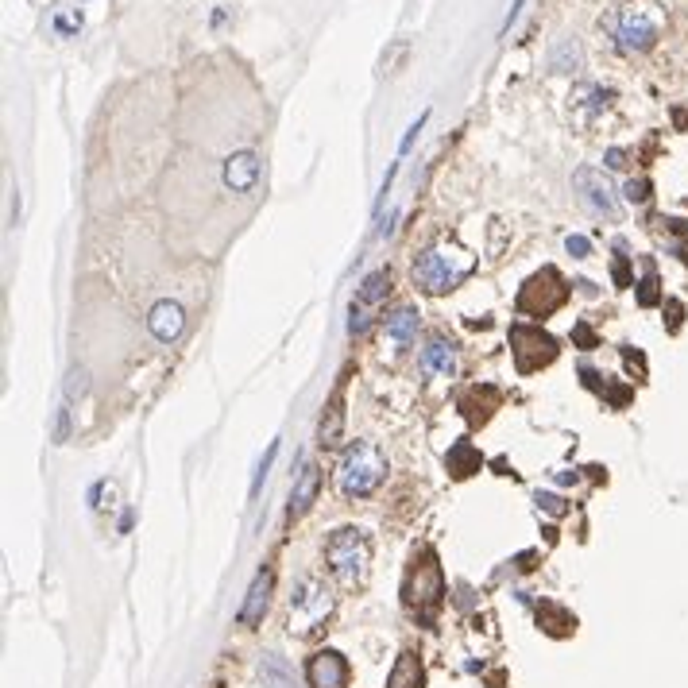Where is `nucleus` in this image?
I'll list each match as a JSON object with an SVG mask.
<instances>
[{"label":"nucleus","mask_w":688,"mask_h":688,"mask_svg":"<svg viewBox=\"0 0 688 688\" xmlns=\"http://www.w3.org/2000/svg\"><path fill=\"white\" fill-rule=\"evenodd\" d=\"M661 28H665V16H661L654 4H646V0H627V4L615 8L611 20H607V31H611V39H615V47H619L623 55H642V51H650V47L658 43Z\"/></svg>","instance_id":"obj_1"},{"label":"nucleus","mask_w":688,"mask_h":688,"mask_svg":"<svg viewBox=\"0 0 688 688\" xmlns=\"http://www.w3.org/2000/svg\"><path fill=\"white\" fill-rule=\"evenodd\" d=\"M476 267V256L464 252L457 244H433L426 256L414 263V283L430 294H445V290L460 287Z\"/></svg>","instance_id":"obj_2"},{"label":"nucleus","mask_w":688,"mask_h":688,"mask_svg":"<svg viewBox=\"0 0 688 688\" xmlns=\"http://www.w3.org/2000/svg\"><path fill=\"white\" fill-rule=\"evenodd\" d=\"M383 480H387V460H383V453L375 449L372 441H352L341 460V472H337V484H341L344 499H364Z\"/></svg>","instance_id":"obj_3"},{"label":"nucleus","mask_w":688,"mask_h":688,"mask_svg":"<svg viewBox=\"0 0 688 688\" xmlns=\"http://www.w3.org/2000/svg\"><path fill=\"white\" fill-rule=\"evenodd\" d=\"M329 611H333V592L325 588V580H317V576L298 580V588L290 596V631L294 634L317 631Z\"/></svg>","instance_id":"obj_4"},{"label":"nucleus","mask_w":688,"mask_h":688,"mask_svg":"<svg viewBox=\"0 0 688 688\" xmlns=\"http://www.w3.org/2000/svg\"><path fill=\"white\" fill-rule=\"evenodd\" d=\"M325 557H329V569L341 576V580H356V576L368 569V557H372V549H368V538H364L360 530L344 526V530H337V534L329 538V545H325Z\"/></svg>","instance_id":"obj_5"},{"label":"nucleus","mask_w":688,"mask_h":688,"mask_svg":"<svg viewBox=\"0 0 688 688\" xmlns=\"http://www.w3.org/2000/svg\"><path fill=\"white\" fill-rule=\"evenodd\" d=\"M561 302H565L561 275H557L553 267H545L542 275H534V279L526 283L522 298H518V310H526V314H549V310H557Z\"/></svg>","instance_id":"obj_6"},{"label":"nucleus","mask_w":688,"mask_h":688,"mask_svg":"<svg viewBox=\"0 0 688 688\" xmlns=\"http://www.w3.org/2000/svg\"><path fill=\"white\" fill-rule=\"evenodd\" d=\"M437 600H441V569L433 557H422V565L414 561L410 580H406V603L418 611H430Z\"/></svg>","instance_id":"obj_7"},{"label":"nucleus","mask_w":688,"mask_h":688,"mask_svg":"<svg viewBox=\"0 0 688 688\" xmlns=\"http://www.w3.org/2000/svg\"><path fill=\"white\" fill-rule=\"evenodd\" d=\"M573 186L580 190V198L588 201V209H596V213L611 217V221L619 217V198H615L611 182H607L600 171H592V167H580V171L573 174Z\"/></svg>","instance_id":"obj_8"},{"label":"nucleus","mask_w":688,"mask_h":688,"mask_svg":"<svg viewBox=\"0 0 688 688\" xmlns=\"http://www.w3.org/2000/svg\"><path fill=\"white\" fill-rule=\"evenodd\" d=\"M147 329H151V337L159 344H174L182 337V329H186V310H182L178 302H171V298H163V302L151 306Z\"/></svg>","instance_id":"obj_9"},{"label":"nucleus","mask_w":688,"mask_h":688,"mask_svg":"<svg viewBox=\"0 0 688 688\" xmlns=\"http://www.w3.org/2000/svg\"><path fill=\"white\" fill-rule=\"evenodd\" d=\"M306 677H310V688H344L348 685V665L337 650H321L310 661Z\"/></svg>","instance_id":"obj_10"},{"label":"nucleus","mask_w":688,"mask_h":688,"mask_svg":"<svg viewBox=\"0 0 688 688\" xmlns=\"http://www.w3.org/2000/svg\"><path fill=\"white\" fill-rule=\"evenodd\" d=\"M259 178V159L252 155V151H236L229 163H225V186H229L232 194H244V190H252Z\"/></svg>","instance_id":"obj_11"},{"label":"nucleus","mask_w":688,"mask_h":688,"mask_svg":"<svg viewBox=\"0 0 688 688\" xmlns=\"http://www.w3.org/2000/svg\"><path fill=\"white\" fill-rule=\"evenodd\" d=\"M317 491H321V468L317 464H306L302 468V480L294 484V495H290V518L306 515L314 507Z\"/></svg>","instance_id":"obj_12"},{"label":"nucleus","mask_w":688,"mask_h":688,"mask_svg":"<svg viewBox=\"0 0 688 688\" xmlns=\"http://www.w3.org/2000/svg\"><path fill=\"white\" fill-rule=\"evenodd\" d=\"M267 596H271V573L263 569V573L252 580V592H248V600H244V607H240V623H259L263 619V607H267Z\"/></svg>","instance_id":"obj_13"},{"label":"nucleus","mask_w":688,"mask_h":688,"mask_svg":"<svg viewBox=\"0 0 688 688\" xmlns=\"http://www.w3.org/2000/svg\"><path fill=\"white\" fill-rule=\"evenodd\" d=\"M422 368L430 375H453L457 372V356H453V344H445L441 337L422 348Z\"/></svg>","instance_id":"obj_14"},{"label":"nucleus","mask_w":688,"mask_h":688,"mask_svg":"<svg viewBox=\"0 0 688 688\" xmlns=\"http://www.w3.org/2000/svg\"><path fill=\"white\" fill-rule=\"evenodd\" d=\"M387 337L395 344L414 341V337H418V310H410V306L391 310V314H387Z\"/></svg>","instance_id":"obj_15"},{"label":"nucleus","mask_w":688,"mask_h":688,"mask_svg":"<svg viewBox=\"0 0 688 688\" xmlns=\"http://www.w3.org/2000/svg\"><path fill=\"white\" fill-rule=\"evenodd\" d=\"M259 677H263V685L267 688H294V669H290V661L279 658V654H267V658L259 661Z\"/></svg>","instance_id":"obj_16"},{"label":"nucleus","mask_w":688,"mask_h":688,"mask_svg":"<svg viewBox=\"0 0 688 688\" xmlns=\"http://www.w3.org/2000/svg\"><path fill=\"white\" fill-rule=\"evenodd\" d=\"M576 66H580V43H576L573 35L557 39V47L549 51V70H553V74H569Z\"/></svg>","instance_id":"obj_17"},{"label":"nucleus","mask_w":688,"mask_h":688,"mask_svg":"<svg viewBox=\"0 0 688 688\" xmlns=\"http://www.w3.org/2000/svg\"><path fill=\"white\" fill-rule=\"evenodd\" d=\"M387 688H422V661L414 654H402L399 665L387 677Z\"/></svg>","instance_id":"obj_18"},{"label":"nucleus","mask_w":688,"mask_h":688,"mask_svg":"<svg viewBox=\"0 0 688 688\" xmlns=\"http://www.w3.org/2000/svg\"><path fill=\"white\" fill-rule=\"evenodd\" d=\"M329 422H321V445H337V437H341V422H344V410H341V391L333 395V402H329Z\"/></svg>","instance_id":"obj_19"},{"label":"nucleus","mask_w":688,"mask_h":688,"mask_svg":"<svg viewBox=\"0 0 688 688\" xmlns=\"http://www.w3.org/2000/svg\"><path fill=\"white\" fill-rule=\"evenodd\" d=\"M387 287H391L387 271H375V275L364 279V287H360V294H356V302H360V306H372V302H379V298L387 294Z\"/></svg>","instance_id":"obj_20"},{"label":"nucleus","mask_w":688,"mask_h":688,"mask_svg":"<svg viewBox=\"0 0 688 688\" xmlns=\"http://www.w3.org/2000/svg\"><path fill=\"white\" fill-rule=\"evenodd\" d=\"M348 333H364L368 329V317H364V306L360 302H352V310H348Z\"/></svg>","instance_id":"obj_21"},{"label":"nucleus","mask_w":688,"mask_h":688,"mask_svg":"<svg viewBox=\"0 0 688 688\" xmlns=\"http://www.w3.org/2000/svg\"><path fill=\"white\" fill-rule=\"evenodd\" d=\"M275 453H279V441H271V449H267V457L259 460V472H256V484H252V495H256L259 484H263V476H267V468H271V460H275Z\"/></svg>","instance_id":"obj_22"},{"label":"nucleus","mask_w":688,"mask_h":688,"mask_svg":"<svg viewBox=\"0 0 688 688\" xmlns=\"http://www.w3.org/2000/svg\"><path fill=\"white\" fill-rule=\"evenodd\" d=\"M66 391H70V399H74V395H86V372H82V368H74V372H70Z\"/></svg>","instance_id":"obj_23"},{"label":"nucleus","mask_w":688,"mask_h":688,"mask_svg":"<svg viewBox=\"0 0 688 688\" xmlns=\"http://www.w3.org/2000/svg\"><path fill=\"white\" fill-rule=\"evenodd\" d=\"M538 507H545L549 515H565V499H557V495H538Z\"/></svg>","instance_id":"obj_24"},{"label":"nucleus","mask_w":688,"mask_h":688,"mask_svg":"<svg viewBox=\"0 0 688 688\" xmlns=\"http://www.w3.org/2000/svg\"><path fill=\"white\" fill-rule=\"evenodd\" d=\"M565 248H569V252H573L576 259H584L588 252H592V244H588L584 236H569V240H565Z\"/></svg>","instance_id":"obj_25"},{"label":"nucleus","mask_w":688,"mask_h":688,"mask_svg":"<svg viewBox=\"0 0 688 688\" xmlns=\"http://www.w3.org/2000/svg\"><path fill=\"white\" fill-rule=\"evenodd\" d=\"M55 28L62 31V35H74V31L82 28V16H58Z\"/></svg>","instance_id":"obj_26"},{"label":"nucleus","mask_w":688,"mask_h":688,"mask_svg":"<svg viewBox=\"0 0 688 688\" xmlns=\"http://www.w3.org/2000/svg\"><path fill=\"white\" fill-rule=\"evenodd\" d=\"M426 116H430V113H422V116H418V124H410V132H406V140H402V155H406V151H410V144L418 140V132H422V124H426Z\"/></svg>","instance_id":"obj_27"},{"label":"nucleus","mask_w":688,"mask_h":688,"mask_svg":"<svg viewBox=\"0 0 688 688\" xmlns=\"http://www.w3.org/2000/svg\"><path fill=\"white\" fill-rule=\"evenodd\" d=\"M627 198L646 201V198H650V182H631V186H627Z\"/></svg>","instance_id":"obj_28"},{"label":"nucleus","mask_w":688,"mask_h":688,"mask_svg":"<svg viewBox=\"0 0 688 688\" xmlns=\"http://www.w3.org/2000/svg\"><path fill=\"white\" fill-rule=\"evenodd\" d=\"M623 159H627V155H623V151H607V167H615V171H619V167H627V163H623Z\"/></svg>","instance_id":"obj_29"}]
</instances>
